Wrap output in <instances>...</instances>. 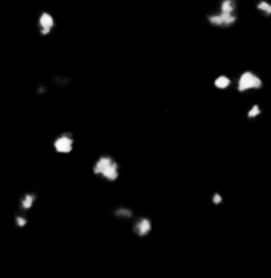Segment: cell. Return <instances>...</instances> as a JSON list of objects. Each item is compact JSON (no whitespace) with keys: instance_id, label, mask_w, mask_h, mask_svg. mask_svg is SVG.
<instances>
[{"instance_id":"1","label":"cell","mask_w":271,"mask_h":278,"mask_svg":"<svg viewBox=\"0 0 271 278\" xmlns=\"http://www.w3.org/2000/svg\"><path fill=\"white\" fill-rule=\"evenodd\" d=\"M91 171L96 178L102 179L104 182H117L120 176H122V166H120L118 160L108 154L99 155L91 165Z\"/></svg>"},{"instance_id":"2","label":"cell","mask_w":271,"mask_h":278,"mask_svg":"<svg viewBox=\"0 0 271 278\" xmlns=\"http://www.w3.org/2000/svg\"><path fill=\"white\" fill-rule=\"evenodd\" d=\"M238 20L239 13H233V11H227L222 8H216L206 15L207 24L216 29H232L236 26Z\"/></svg>"},{"instance_id":"3","label":"cell","mask_w":271,"mask_h":278,"mask_svg":"<svg viewBox=\"0 0 271 278\" xmlns=\"http://www.w3.org/2000/svg\"><path fill=\"white\" fill-rule=\"evenodd\" d=\"M263 88V80L260 75H257L252 71H244L238 75L236 79V90L238 93H247V91H257Z\"/></svg>"},{"instance_id":"4","label":"cell","mask_w":271,"mask_h":278,"mask_svg":"<svg viewBox=\"0 0 271 278\" xmlns=\"http://www.w3.org/2000/svg\"><path fill=\"white\" fill-rule=\"evenodd\" d=\"M57 26L56 16L48 10H42L37 16V31L42 37H48L54 32Z\"/></svg>"},{"instance_id":"5","label":"cell","mask_w":271,"mask_h":278,"mask_svg":"<svg viewBox=\"0 0 271 278\" xmlns=\"http://www.w3.org/2000/svg\"><path fill=\"white\" fill-rule=\"evenodd\" d=\"M75 147V138L71 131H64L53 139V149L59 155H69Z\"/></svg>"},{"instance_id":"6","label":"cell","mask_w":271,"mask_h":278,"mask_svg":"<svg viewBox=\"0 0 271 278\" xmlns=\"http://www.w3.org/2000/svg\"><path fill=\"white\" fill-rule=\"evenodd\" d=\"M131 230L139 238H145L153 232V221L148 216H136L131 221Z\"/></svg>"},{"instance_id":"7","label":"cell","mask_w":271,"mask_h":278,"mask_svg":"<svg viewBox=\"0 0 271 278\" xmlns=\"http://www.w3.org/2000/svg\"><path fill=\"white\" fill-rule=\"evenodd\" d=\"M38 200V195L36 192H32V190H27V192H24L18 200V206H19V211H31L34 206H36Z\"/></svg>"},{"instance_id":"8","label":"cell","mask_w":271,"mask_h":278,"mask_svg":"<svg viewBox=\"0 0 271 278\" xmlns=\"http://www.w3.org/2000/svg\"><path fill=\"white\" fill-rule=\"evenodd\" d=\"M112 216L117 218L118 221L131 222L132 219L136 218V213H134V210H132V208H129V206L118 205V206H115L113 210H112Z\"/></svg>"},{"instance_id":"9","label":"cell","mask_w":271,"mask_h":278,"mask_svg":"<svg viewBox=\"0 0 271 278\" xmlns=\"http://www.w3.org/2000/svg\"><path fill=\"white\" fill-rule=\"evenodd\" d=\"M71 83H72V80L66 74H56V75H53V85L56 86L57 90H66Z\"/></svg>"},{"instance_id":"10","label":"cell","mask_w":271,"mask_h":278,"mask_svg":"<svg viewBox=\"0 0 271 278\" xmlns=\"http://www.w3.org/2000/svg\"><path fill=\"white\" fill-rule=\"evenodd\" d=\"M232 83H233V80L228 77V75H225V74H222V75H217V77L214 79V86L217 90H228L230 86H232Z\"/></svg>"},{"instance_id":"11","label":"cell","mask_w":271,"mask_h":278,"mask_svg":"<svg viewBox=\"0 0 271 278\" xmlns=\"http://www.w3.org/2000/svg\"><path fill=\"white\" fill-rule=\"evenodd\" d=\"M255 10L263 16V18H270L271 16V2L270 0H258V2L255 3Z\"/></svg>"},{"instance_id":"12","label":"cell","mask_w":271,"mask_h":278,"mask_svg":"<svg viewBox=\"0 0 271 278\" xmlns=\"http://www.w3.org/2000/svg\"><path fill=\"white\" fill-rule=\"evenodd\" d=\"M13 221H15V225H16V227H18V229H24V227H27V224H29L27 213H24V211H18V213H15Z\"/></svg>"},{"instance_id":"13","label":"cell","mask_w":271,"mask_h":278,"mask_svg":"<svg viewBox=\"0 0 271 278\" xmlns=\"http://www.w3.org/2000/svg\"><path fill=\"white\" fill-rule=\"evenodd\" d=\"M262 115V107L260 104H252L249 107V111H247V119L249 120H255Z\"/></svg>"},{"instance_id":"14","label":"cell","mask_w":271,"mask_h":278,"mask_svg":"<svg viewBox=\"0 0 271 278\" xmlns=\"http://www.w3.org/2000/svg\"><path fill=\"white\" fill-rule=\"evenodd\" d=\"M211 201H212V205H216V206L222 205V203H223L222 194H220V192H214V194H212V197H211Z\"/></svg>"},{"instance_id":"15","label":"cell","mask_w":271,"mask_h":278,"mask_svg":"<svg viewBox=\"0 0 271 278\" xmlns=\"http://www.w3.org/2000/svg\"><path fill=\"white\" fill-rule=\"evenodd\" d=\"M37 95H40V96H45L47 95V93H50V86L48 85H45V83H40L38 86H37Z\"/></svg>"}]
</instances>
